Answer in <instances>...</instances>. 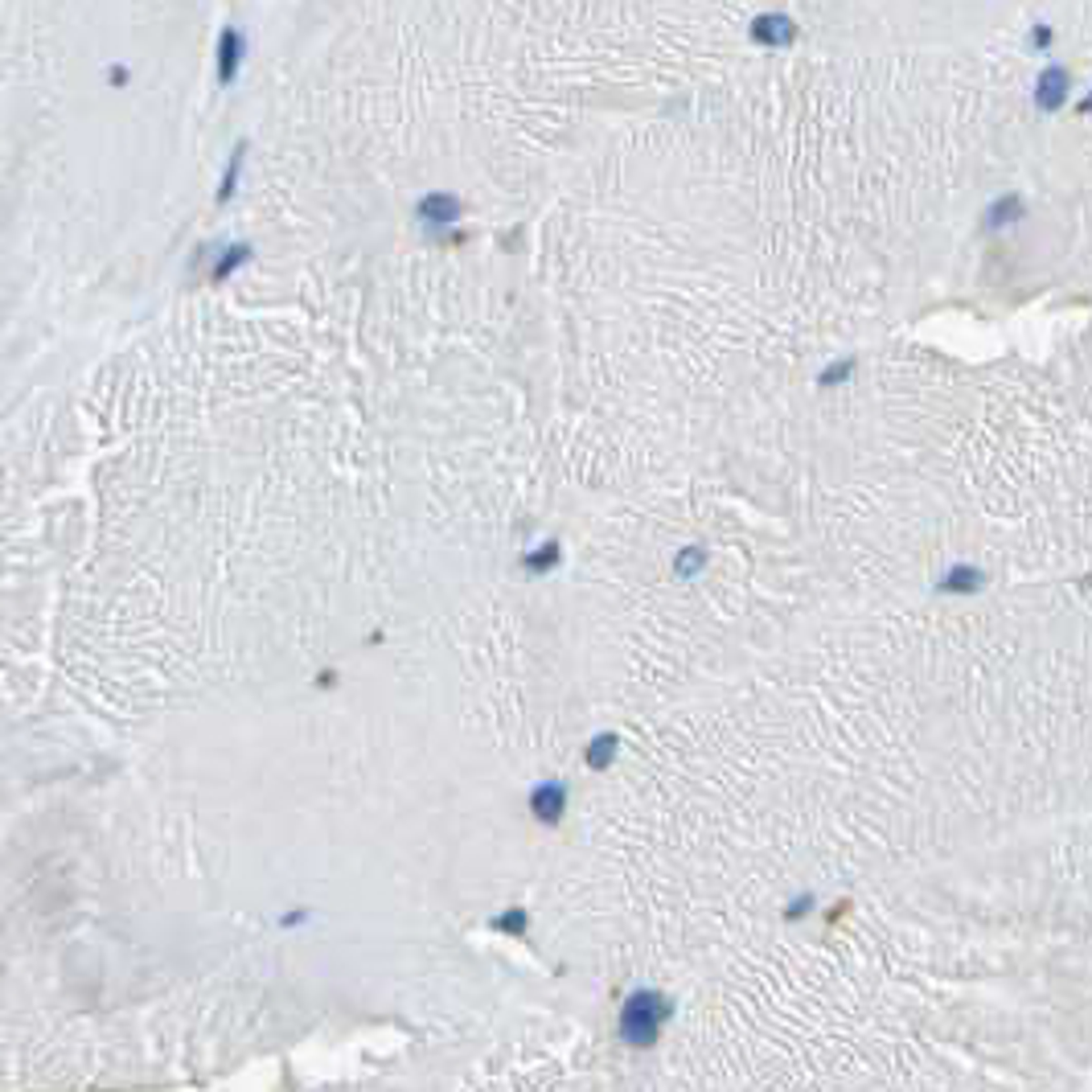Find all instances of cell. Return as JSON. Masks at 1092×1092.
Masks as SVG:
<instances>
[{"label": "cell", "instance_id": "cell-1", "mask_svg": "<svg viewBox=\"0 0 1092 1092\" xmlns=\"http://www.w3.org/2000/svg\"><path fill=\"white\" fill-rule=\"evenodd\" d=\"M665 1018H670V1002H665L657 990H637L629 1002H624L621 1031H624V1039L629 1043L649 1047V1043L657 1039V1031L665 1026Z\"/></svg>", "mask_w": 1092, "mask_h": 1092}, {"label": "cell", "instance_id": "cell-2", "mask_svg": "<svg viewBox=\"0 0 1092 1092\" xmlns=\"http://www.w3.org/2000/svg\"><path fill=\"white\" fill-rule=\"evenodd\" d=\"M242 62H247V34L239 26H222L214 42V78L218 87H234L242 75Z\"/></svg>", "mask_w": 1092, "mask_h": 1092}, {"label": "cell", "instance_id": "cell-3", "mask_svg": "<svg viewBox=\"0 0 1092 1092\" xmlns=\"http://www.w3.org/2000/svg\"><path fill=\"white\" fill-rule=\"evenodd\" d=\"M419 218L428 226H448L460 218V201H456L452 193H428V198L419 201Z\"/></svg>", "mask_w": 1092, "mask_h": 1092}, {"label": "cell", "instance_id": "cell-4", "mask_svg": "<svg viewBox=\"0 0 1092 1092\" xmlns=\"http://www.w3.org/2000/svg\"><path fill=\"white\" fill-rule=\"evenodd\" d=\"M247 149H251L247 140H239V144H234L231 160H226V169H222V181H218V201H231V198H234V190H239L242 165H247Z\"/></svg>", "mask_w": 1092, "mask_h": 1092}, {"label": "cell", "instance_id": "cell-5", "mask_svg": "<svg viewBox=\"0 0 1092 1092\" xmlns=\"http://www.w3.org/2000/svg\"><path fill=\"white\" fill-rule=\"evenodd\" d=\"M534 813L542 821H559V813H563V788L559 785H542L534 793Z\"/></svg>", "mask_w": 1092, "mask_h": 1092}, {"label": "cell", "instance_id": "cell-6", "mask_svg": "<svg viewBox=\"0 0 1092 1092\" xmlns=\"http://www.w3.org/2000/svg\"><path fill=\"white\" fill-rule=\"evenodd\" d=\"M1064 91H1067V75L1059 67H1051V70H1043V78H1039V103L1043 108H1056L1059 99H1064Z\"/></svg>", "mask_w": 1092, "mask_h": 1092}, {"label": "cell", "instance_id": "cell-7", "mask_svg": "<svg viewBox=\"0 0 1092 1092\" xmlns=\"http://www.w3.org/2000/svg\"><path fill=\"white\" fill-rule=\"evenodd\" d=\"M247 259H251V247H247V242H231V247H226L222 255H218L214 275H218V280H222V275H231L234 267H242V263H247Z\"/></svg>", "mask_w": 1092, "mask_h": 1092}, {"label": "cell", "instance_id": "cell-8", "mask_svg": "<svg viewBox=\"0 0 1092 1092\" xmlns=\"http://www.w3.org/2000/svg\"><path fill=\"white\" fill-rule=\"evenodd\" d=\"M974 588H982V580L974 575V567H957V572L944 580V592H974Z\"/></svg>", "mask_w": 1092, "mask_h": 1092}, {"label": "cell", "instance_id": "cell-9", "mask_svg": "<svg viewBox=\"0 0 1092 1092\" xmlns=\"http://www.w3.org/2000/svg\"><path fill=\"white\" fill-rule=\"evenodd\" d=\"M613 752H616V736H604L600 744H592V747H588V760L596 764V768H604V764L613 760Z\"/></svg>", "mask_w": 1092, "mask_h": 1092}, {"label": "cell", "instance_id": "cell-10", "mask_svg": "<svg viewBox=\"0 0 1092 1092\" xmlns=\"http://www.w3.org/2000/svg\"><path fill=\"white\" fill-rule=\"evenodd\" d=\"M128 78H132V75H128L124 62H111V67H108V87H128Z\"/></svg>", "mask_w": 1092, "mask_h": 1092}, {"label": "cell", "instance_id": "cell-11", "mask_svg": "<svg viewBox=\"0 0 1092 1092\" xmlns=\"http://www.w3.org/2000/svg\"><path fill=\"white\" fill-rule=\"evenodd\" d=\"M695 563L703 567V551H686V555L678 559V572H682V575H690V567H695Z\"/></svg>", "mask_w": 1092, "mask_h": 1092}]
</instances>
